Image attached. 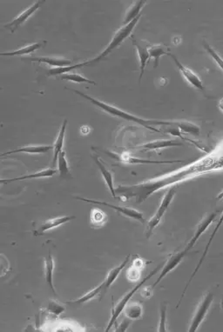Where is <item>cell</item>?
<instances>
[{
	"label": "cell",
	"instance_id": "cell-1",
	"mask_svg": "<svg viewBox=\"0 0 223 332\" xmlns=\"http://www.w3.org/2000/svg\"><path fill=\"white\" fill-rule=\"evenodd\" d=\"M223 171V145L218 146L211 152L185 167L156 177L132 185H121L115 188L116 194L125 199H134L137 205L142 204L152 195L166 187H175L198 176Z\"/></svg>",
	"mask_w": 223,
	"mask_h": 332
},
{
	"label": "cell",
	"instance_id": "cell-2",
	"mask_svg": "<svg viewBox=\"0 0 223 332\" xmlns=\"http://www.w3.org/2000/svg\"><path fill=\"white\" fill-rule=\"evenodd\" d=\"M140 17H141V15L138 16L136 19H133L132 21L128 23L127 25H124L120 30H118L115 32V34H114V37H113V39L110 42L109 45L106 46L102 53H99L98 56L95 58V59L88 60V61H86V62H83V63H76V64L70 65V66H67V67L53 68V69H51L48 71V75H50V76H56V75L64 74V73L70 72L72 70L80 69V68L83 67V66L95 65L96 63H98V62H100L104 58H106L107 55H109L110 53H112L114 49L118 48L120 45H121V44L124 42V40L127 39L131 35L132 30L135 28L137 24L139 22Z\"/></svg>",
	"mask_w": 223,
	"mask_h": 332
},
{
	"label": "cell",
	"instance_id": "cell-3",
	"mask_svg": "<svg viewBox=\"0 0 223 332\" xmlns=\"http://www.w3.org/2000/svg\"><path fill=\"white\" fill-rule=\"evenodd\" d=\"M73 91L76 94L80 95V97H84L87 100L90 101L91 104L95 105V106H97L99 109H101L103 112H106V113H108V114L112 115V116L118 117V118H121V119H123V120L133 122V123H139L140 125H142V126L147 128L148 130H150V131L160 132V130L155 128V126H157V125L161 126V120H144V119L139 118V117L135 116V115H132V114L129 113V112L123 111L121 109L118 108L116 106L108 105V104H106V103L103 102V101L98 100V99H96L95 97L88 96L87 94L83 93V92L79 91L73 90Z\"/></svg>",
	"mask_w": 223,
	"mask_h": 332
},
{
	"label": "cell",
	"instance_id": "cell-4",
	"mask_svg": "<svg viewBox=\"0 0 223 332\" xmlns=\"http://www.w3.org/2000/svg\"><path fill=\"white\" fill-rule=\"evenodd\" d=\"M159 270H160V265H159V266H157L156 268H155L153 272H151L149 273L148 274V276H146V277H144L143 280H141L140 281V283H139V284H137L136 286H134L133 287V289L132 290H131V291H129L128 293L127 294V295L125 296V297H123L122 299L119 301V302H117V304L115 305V307L114 308V310H113V313H112V317H111V319H110L109 323H108V325H107V328L106 329V332H109L110 329L112 328V326L116 323V321H117L118 317H119V316L121 315V312L124 310V309H125L126 306H127V304L128 303L129 301H130V299H132V296L134 295L135 293H136L137 291H139V289H140L142 285H143L147 281H148V280L150 279L151 277H153V276H155V274H157V272H159Z\"/></svg>",
	"mask_w": 223,
	"mask_h": 332
},
{
	"label": "cell",
	"instance_id": "cell-5",
	"mask_svg": "<svg viewBox=\"0 0 223 332\" xmlns=\"http://www.w3.org/2000/svg\"><path fill=\"white\" fill-rule=\"evenodd\" d=\"M175 192H176V188L175 187H172V188L169 189V190L167 191V193L165 194V196L163 197L161 203H160L157 211L155 213V216H152L151 219L148 221L147 232H146V237L148 239H149V237L152 235L154 230L160 223V221L162 219L163 216H164V214L166 212V210L168 209V207H169L171 203H172L173 199H174Z\"/></svg>",
	"mask_w": 223,
	"mask_h": 332
},
{
	"label": "cell",
	"instance_id": "cell-6",
	"mask_svg": "<svg viewBox=\"0 0 223 332\" xmlns=\"http://www.w3.org/2000/svg\"><path fill=\"white\" fill-rule=\"evenodd\" d=\"M213 301H214V295L211 292H208L202 299V301L200 302V304L197 307L193 319L189 325V332H196L199 326L202 324V322L204 321L205 317L207 316L208 310L211 307Z\"/></svg>",
	"mask_w": 223,
	"mask_h": 332
},
{
	"label": "cell",
	"instance_id": "cell-7",
	"mask_svg": "<svg viewBox=\"0 0 223 332\" xmlns=\"http://www.w3.org/2000/svg\"><path fill=\"white\" fill-rule=\"evenodd\" d=\"M75 198L76 199H78V200L87 202V203H92V204H95V205L107 206V207L116 211L117 212L121 213L123 216H127L129 218H132V219H134V220L140 221V223H142V224L145 222L143 214L139 211L132 209V208H130V207H122V206H114V205H111V204H108V203H106V202L97 201V200L87 199V198H80V197H76Z\"/></svg>",
	"mask_w": 223,
	"mask_h": 332
},
{
	"label": "cell",
	"instance_id": "cell-8",
	"mask_svg": "<svg viewBox=\"0 0 223 332\" xmlns=\"http://www.w3.org/2000/svg\"><path fill=\"white\" fill-rule=\"evenodd\" d=\"M169 56L173 59L174 63L176 64L179 71H181L183 78L187 80V82L189 83L190 86H193L194 88H196L198 90H204V86H203V82L202 80L200 79V77L193 72L192 70H190L189 68L186 67L185 65H183L179 60H177L176 57L170 54Z\"/></svg>",
	"mask_w": 223,
	"mask_h": 332
},
{
	"label": "cell",
	"instance_id": "cell-9",
	"mask_svg": "<svg viewBox=\"0 0 223 332\" xmlns=\"http://www.w3.org/2000/svg\"><path fill=\"white\" fill-rule=\"evenodd\" d=\"M223 224V214H222V216H221V217H220V219L219 221H218V223H217V224H216V229L214 230V232H212L211 236H210V238H209V240H208V243H207V245H206V247H205L204 252H203V254H202V257L200 258V261H199V263H198V265H197L196 267H195V269H194V271H193V274L191 275V277L189 278V282H188V284H187V285H186V287L185 289H184V291H183V292H182V297H181V299H180V301H179V302H178L177 303V306H176V308H179V306H180V304H181V302H182V299H183V298H184V296H185V293L186 291H187V289L189 288V284H191V282L193 281V277H194V276L196 275V273L198 272V271H199V269H200V266H201V265H202V263L204 262L205 258H206V256H207V254H208V250H209V248H210V246H211L212 242H213V240H214V239H215V237H216V234H217V232H218V231H219L220 227L222 226V224Z\"/></svg>",
	"mask_w": 223,
	"mask_h": 332
},
{
	"label": "cell",
	"instance_id": "cell-10",
	"mask_svg": "<svg viewBox=\"0 0 223 332\" xmlns=\"http://www.w3.org/2000/svg\"><path fill=\"white\" fill-rule=\"evenodd\" d=\"M189 251L184 249V250L180 251V252H177V253L174 254L171 256L170 258L166 261L165 265L163 266L162 270H161V272H160V275H159L158 279L155 281V284H153L151 286V289H154L155 288V286L157 284H159V282L165 277V276L170 273L173 270L175 269L177 267L179 264L182 261V259L185 258L186 254L188 253Z\"/></svg>",
	"mask_w": 223,
	"mask_h": 332
},
{
	"label": "cell",
	"instance_id": "cell-11",
	"mask_svg": "<svg viewBox=\"0 0 223 332\" xmlns=\"http://www.w3.org/2000/svg\"><path fill=\"white\" fill-rule=\"evenodd\" d=\"M45 3V1H37L36 3L32 4L31 7L28 8L27 10H25L23 12H21L16 19H13L12 22L9 23L7 25H5L4 27L10 29L12 33L15 31L20 26H22L24 23L27 21V19L30 18L31 16L34 13L35 11L38 10V8L41 6L42 4Z\"/></svg>",
	"mask_w": 223,
	"mask_h": 332
},
{
	"label": "cell",
	"instance_id": "cell-12",
	"mask_svg": "<svg viewBox=\"0 0 223 332\" xmlns=\"http://www.w3.org/2000/svg\"><path fill=\"white\" fill-rule=\"evenodd\" d=\"M110 157H114V159L127 164H174V163H183L182 160H165L157 161L150 160V159H142V158H138V157H132L129 154H122L119 156L117 154L114 153L107 152Z\"/></svg>",
	"mask_w": 223,
	"mask_h": 332
},
{
	"label": "cell",
	"instance_id": "cell-13",
	"mask_svg": "<svg viewBox=\"0 0 223 332\" xmlns=\"http://www.w3.org/2000/svg\"><path fill=\"white\" fill-rule=\"evenodd\" d=\"M216 217V214H215V213H212V214L207 215L202 220L200 221V224H198V226H197L196 231H195L194 235H193L192 239L189 241L188 246L186 247V250L189 251V250H191V249L194 246V244L196 243L197 241L199 240V239L202 236V234H203V233L208 230V228L213 224V222L215 221Z\"/></svg>",
	"mask_w": 223,
	"mask_h": 332
},
{
	"label": "cell",
	"instance_id": "cell-14",
	"mask_svg": "<svg viewBox=\"0 0 223 332\" xmlns=\"http://www.w3.org/2000/svg\"><path fill=\"white\" fill-rule=\"evenodd\" d=\"M73 219H75V216H64L57 217V218L50 219V220L46 221L44 224H42L33 232V234L35 236L43 235L47 231H50V230L54 229V228L59 227V226H61L62 224H66V223H68V222L73 220Z\"/></svg>",
	"mask_w": 223,
	"mask_h": 332
},
{
	"label": "cell",
	"instance_id": "cell-15",
	"mask_svg": "<svg viewBox=\"0 0 223 332\" xmlns=\"http://www.w3.org/2000/svg\"><path fill=\"white\" fill-rule=\"evenodd\" d=\"M166 125H173L179 128L181 131L183 132H187L193 136H199L200 134V128L195 123L185 120H175V121H170V120H162V124L161 126H166Z\"/></svg>",
	"mask_w": 223,
	"mask_h": 332
},
{
	"label": "cell",
	"instance_id": "cell-16",
	"mask_svg": "<svg viewBox=\"0 0 223 332\" xmlns=\"http://www.w3.org/2000/svg\"><path fill=\"white\" fill-rule=\"evenodd\" d=\"M129 259H130V255H128L125 260L121 263V265H118L117 267H115L114 269L111 270L108 275L106 276V280L103 282V289L99 298L100 299H102L104 295H106V291L109 289L110 286L114 284V281L117 279L118 276L121 274V272L125 268L126 265L128 264Z\"/></svg>",
	"mask_w": 223,
	"mask_h": 332
},
{
	"label": "cell",
	"instance_id": "cell-17",
	"mask_svg": "<svg viewBox=\"0 0 223 332\" xmlns=\"http://www.w3.org/2000/svg\"><path fill=\"white\" fill-rule=\"evenodd\" d=\"M182 143L178 142L175 140H171V139H159V140H155L152 142L144 144L139 146L138 148H141L145 151H157V150L165 149V148H170V147H177V146H182Z\"/></svg>",
	"mask_w": 223,
	"mask_h": 332
},
{
	"label": "cell",
	"instance_id": "cell-18",
	"mask_svg": "<svg viewBox=\"0 0 223 332\" xmlns=\"http://www.w3.org/2000/svg\"><path fill=\"white\" fill-rule=\"evenodd\" d=\"M29 60L32 62L44 63L53 66L54 68L67 67L72 64L71 60L63 58H53V57H41V58H31Z\"/></svg>",
	"mask_w": 223,
	"mask_h": 332
},
{
	"label": "cell",
	"instance_id": "cell-19",
	"mask_svg": "<svg viewBox=\"0 0 223 332\" xmlns=\"http://www.w3.org/2000/svg\"><path fill=\"white\" fill-rule=\"evenodd\" d=\"M94 160H95V164H97L98 168L99 169L103 179L106 181V185L108 187L110 192L112 193L114 198H116V192H115V187H114L112 172H110L109 170H107V168L103 164L102 161L99 160L98 157H94Z\"/></svg>",
	"mask_w": 223,
	"mask_h": 332
},
{
	"label": "cell",
	"instance_id": "cell-20",
	"mask_svg": "<svg viewBox=\"0 0 223 332\" xmlns=\"http://www.w3.org/2000/svg\"><path fill=\"white\" fill-rule=\"evenodd\" d=\"M46 45V41H40L31 44V45H26L22 48L18 49L13 52H9V53H1V56H21V55H27L33 53L39 49L43 48Z\"/></svg>",
	"mask_w": 223,
	"mask_h": 332
},
{
	"label": "cell",
	"instance_id": "cell-21",
	"mask_svg": "<svg viewBox=\"0 0 223 332\" xmlns=\"http://www.w3.org/2000/svg\"><path fill=\"white\" fill-rule=\"evenodd\" d=\"M57 170H55V169H46V170L39 171V172H35V173H32V174H29V175L22 176V177H19V178H15V179H12V180H1V183H12V182L19 181V180L50 178V177H53L55 173H57Z\"/></svg>",
	"mask_w": 223,
	"mask_h": 332
},
{
	"label": "cell",
	"instance_id": "cell-22",
	"mask_svg": "<svg viewBox=\"0 0 223 332\" xmlns=\"http://www.w3.org/2000/svg\"><path fill=\"white\" fill-rule=\"evenodd\" d=\"M66 125H67V120H64V122L62 123L61 131L58 135L57 139H56V141L54 143V146H53V166H55L60 153L63 151L62 150H63V146H64V135H65Z\"/></svg>",
	"mask_w": 223,
	"mask_h": 332
},
{
	"label": "cell",
	"instance_id": "cell-23",
	"mask_svg": "<svg viewBox=\"0 0 223 332\" xmlns=\"http://www.w3.org/2000/svg\"><path fill=\"white\" fill-rule=\"evenodd\" d=\"M133 45L135 46V49H136L137 54H138V57H139V60H140V79H139V82H140V80L142 79L143 77L144 71H145V68L147 66L148 64V61L150 59V56H149V52H148V47H145L143 45H140L137 43L136 40H134L133 42Z\"/></svg>",
	"mask_w": 223,
	"mask_h": 332
},
{
	"label": "cell",
	"instance_id": "cell-24",
	"mask_svg": "<svg viewBox=\"0 0 223 332\" xmlns=\"http://www.w3.org/2000/svg\"><path fill=\"white\" fill-rule=\"evenodd\" d=\"M53 149V146H25L19 149L13 150L8 152L2 153L1 156H6V155H11L13 153H29V154H42V153L48 152L49 151Z\"/></svg>",
	"mask_w": 223,
	"mask_h": 332
},
{
	"label": "cell",
	"instance_id": "cell-25",
	"mask_svg": "<svg viewBox=\"0 0 223 332\" xmlns=\"http://www.w3.org/2000/svg\"><path fill=\"white\" fill-rule=\"evenodd\" d=\"M123 311H124L126 317H127L131 320H137L142 316L143 308L139 302H128Z\"/></svg>",
	"mask_w": 223,
	"mask_h": 332
},
{
	"label": "cell",
	"instance_id": "cell-26",
	"mask_svg": "<svg viewBox=\"0 0 223 332\" xmlns=\"http://www.w3.org/2000/svg\"><path fill=\"white\" fill-rule=\"evenodd\" d=\"M53 270H54V261L53 256L49 254L45 258V276L47 284L49 285L51 290L53 291V294H56V291L53 286Z\"/></svg>",
	"mask_w": 223,
	"mask_h": 332
},
{
	"label": "cell",
	"instance_id": "cell-27",
	"mask_svg": "<svg viewBox=\"0 0 223 332\" xmlns=\"http://www.w3.org/2000/svg\"><path fill=\"white\" fill-rule=\"evenodd\" d=\"M147 4L146 1H137L135 4L132 5L131 7L129 8L128 11L127 12V16H126L125 20L123 24L124 25H127L128 23L132 21L133 19H136L138 16L140 15V11L142 10V8L145 6V4Z\"/></svg>",
	"mask_w": 223,
	"mask_h": 332
},
{
	"label": "cell",
	"instance_id": "cell-28",
	"mask_svg": "<svg viewBox=\"0 0 223 332\" xmlns=\"http://www.w3.org/2000/svg\"><path fill=\"white\" fill-rule=\"evenodd\" d=\"M148 52H149L150 59H154V60H155V66H154L155 68L158 66L159 59H160L163 55H166V54L170 55V54L168 53V50H166V47H165L164 45H152V46H150V47L148 48Z\"/></svg>",
	"mask_w": 223,
	"mask_h": 332
},
{
	"label": "cell",
	"instance_id": "cell-29",
	"mask_svg": "<svg viewBox=\"0 0 223 332\" xmlns=\"http://www.w3.org/2000/svg\"><path fill=\"white\" fill-rule=\"evenodd\" d=\"M102 289L103 284H101L100 285H98V287L95 288L94 290L89 291L86 295H84L83 297H81L80 299H76V300H71V301L66 302V303H70V304H82V303H85V302H88V301H90L92 299H95V297L100 295Z\"/></svg>",
	"mask_w": 223,
	"mask_h": 332
},
{
	"label": "cell",
	"instance_id": "cell-30",
	"mask_svg": "<svg viewBox=\"0 0 223 332\" xmlns=\"http://www.w3.org/2000/svg\"><path fill=\"white\" fill-rule=\"evenodd\" d=\"M107 221V216L106 213L100 209L92 210L91 211V223L95 227H101L106 224Z\"/></svg>",
	"mask_w": 223,
	"mask_h": 332
},
{
	"label": "cell",
	"instance_id": "cell-31",
	"mask_svg": "<svg viewBox=\"0 0 223 332\" xmlns=\"http://www.w3.org/2000/svg\"><path fill=\"white\" fill-rule=\"evenodd\" d=\"M61 79L62 80H68V81L78 83V84L85 83V84H92V85L96 86V83L95 81L90 80V79H87L86 77H84L82 75L80 74V73H77V72H67V73H64V74L61 75Z\"/></svg>",
	"mask_w": 223,
	"mask_h": 332
},
{
	"label": "cell",
	"instance_id": "cell-32",
	"mask_svg": "<svg viewBox=\"0 0 223 332\" xmlns=\"http://www.w3.org/2000/svg\"><path fill=\"white\" fill-rule=\"evenodd\" d=\"M58 171L61 178H66L70 175V168L64 151H61L58 157Z\"/></svg>",
	"mask_w": 223,
	"mask_h": 332
},
{
	"label": "cell",
	"instance_id": "cell-33",
	"mask_svg": "<svg viewBox=\"0 0 223 332\" xmlns=\"http://www.w3.org/2000/svg\"><path fill=\"white\" fill-rule=\"evenodd\" d=\"M203 47L207 51V53L209 54V56L211 57L213 60L216 62V64L218 65V67L223 71V59L221 57L219 53H217L215 49L211 47L206 42H203Z\"/></svg>",
	"mask_w": 223,
	"mask_h": 332
},
{
	"label": "cell",
	"instance_id": "cell-34",
	"mask_svg": "<svg viewBox=\"0 0 223 332\" xmlns=\"http://www.w3.org/2000/svg\"><path fill=\"white\" fill-rule=\"evenodd\" d=\"M64 310L65 309H64V306L61 304L60 302L53 301V300H51L49 304L47 306V310L49 311L50 313L53 314L55 316H60L61 314L64 312Z\"/></svg>",
	"mask_w": 223,
	"mask_h": 332
},
{
	"label": "cell",
	"instance_id": "cell-35",
	"mask_svg": "<svg viewBox=\"0 0 223 332\" xmlns=\"http://www.w3.org/2000/svg\"><path fill=\"white\" fill-rule=\"evenodd\" d=\"M166 311H167V307H166V304H163L160 308V317H159L158 332H167V329H166Z\"/></svg>",
	"mask_w": 223,
	"mask_h": 332
},
{
	"label": "cell",
	"instance_id": "cell-36",
	"mask_svg": "<svg viewBox=\"0 0 223 332\" xmlns=\"http://www.w3.org/2000/svg\"><path fill=\"white\" fill-rule=\"evenodd\" d=\"M127 279L130 280V281H136L140 277V270L138 269L136 267H134V266H132L127 271Z\"/></svg>",
	"mask_w": 223,
	"mask_h": 332
},
{
	"label": "cell",
	"instance_id": "cell-37",
	"mask_svg": "<svg viewBox=\"0 0 223 332\" xmlns=\"http://www.w3.org/2000/svg\"><path fill=\"white\" fill-rule=\"evenodd\" d=\"M131 324V319L129 318H126V319H123L122 321L120 323V325L118 326V328L116 329L117 332H124L127 330L128 328L129 325Z\"/></svg>",
	"mask_w": 223,
	"mask_h": 332
},
{
	"label": "cell",
	"instance_id": "cell-38",
	"mask_svg": "<svg viewBox=\"0 0 223 332\" xmlns=\"http://www.w3.org/2000/svg\"><path fill=\"white\" fill-rule=\"evenodd\" d=\"M218 107H219L220 110L223 112V98H222V99L219 101V103H218Z\"/></svg>",
	"mask_w": 223,
	"mask_h": 332
},
{
	"label": "cell",
	"instance_id": "cell-39",
	"mask_svg": "<svg viewBox=\"0 0 223 332\" xmlns=\"http://www.w3.org/2000/svg\"><path fill=\"white\" fill-rule=\"evenodd\" d=\"M217 198V199H218V200H221V199H223V191H222V192H221V193H220L219 195H218V196H217V198Z\"/></svg>",
	"mask_w": 223,
	"mask_h": 332
}]
</instances>
